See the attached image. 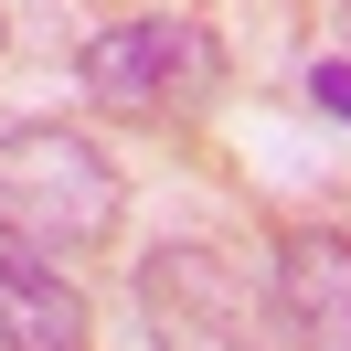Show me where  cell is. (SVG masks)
Masks as SVG:
<instances>
[{"instance_id":"cell-4","label":"cell","mask_w":351,"mask_h":351,"mask_svg":"<svg viewBox=\"0 0 351 351\" xmlns=\"http://www.w3.org/2000/svg\"><path fill=\"white\" fill-rule=\"evenodd\" d=\"M266 308H277L287 351H351V245L341 234H287Z\"/></svg>"},{"instance_id":"cell-3","label":"cell","mask_w":351,"mask_h":351,"mask_svg":"<svg viewBox=\"0 0 351 351\" xmlns=\"http://www.w3.org/2000/svg\"><path fill=\"white\" fill-rule=\"evenodd\" d=\"M138 298H149L160 351H256V277L213 245H160Z\"/></svg>"},{"instance_id":"cell-1","label":"cell","mask_w":351,"mask_h":351,"mask_svg":"<svg viewBox=\"0 0 351 351\" xmlns=\"http://www.w3.org/2000/svg\"><path fill=\"white\" fill-rule=\"evenodd\" d=\"M117 234V171L86 128H11L0 138V245L86 256Z\"/></svg>"},{"instance_id":"cell-5","label":"cell","mask_w":351,"mask_h":351,"mask_svg":"<svg viewBox=\"0 0 351 351\" xmlns=\"http://www.w3.org/2000/svg\"><path fill=\"white\" fill-rule=\"evenodd\" d=\"M0 351H96L86 287H64L43 256H0Z\"/></svg>"},{"instance_id":"cell-2","label":"cell","mask_w":351,"mask_h":351,"mask_svg":"<svg viewBox=\"0 0 351 351\" xmlns=\"http://www.w3.org/2000/svg\"><path fill=\"white\" fill-rule=\"evenodd\" d=\"M86 96L96 107H117V117H202L234 75H223V43L202 22H117V32H96L86 43Z\"/></svg>"},{"instance_id":"cell-6","label":"cell","mask_w":351,"mask_h":351,"mask_svg":"<svg viewBox=\"0 0 351 351\" xmlns=\"http://www.w3.org/2000/svg\"><path fill=\"white\" fill-rule=\"evenodd\" d=\"M308 96H319L330 117H351V64H319V75H308Z\"/></svg>"}]
</instances>
